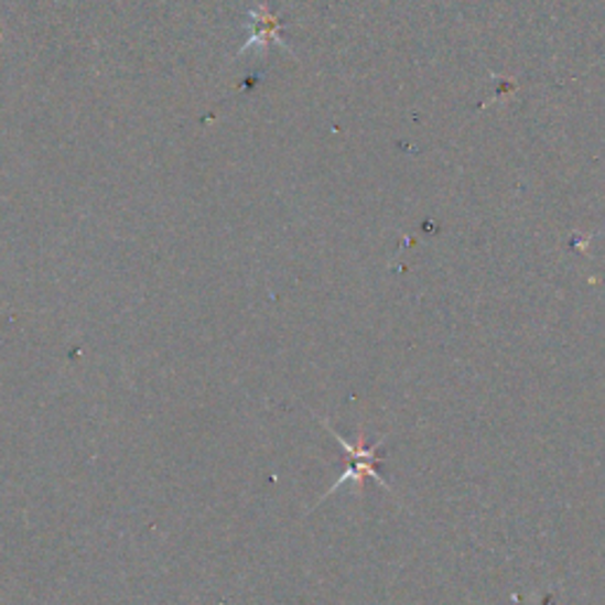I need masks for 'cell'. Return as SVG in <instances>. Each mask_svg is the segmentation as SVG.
Wrapping results in <instances>:
<instances>
[{"label":"cell","instance_id":"cell-2","mask_svg":"<svg viewBox=\"0 0 605 605\" xmlns=\"http://www.w3.org/2000/svg\"><path fill=\"white\" fill-rule=\"evenodd\" d=\"M280 26H282L280 20H277L266 6H258L256 10H251V34H249L247 45L241 47V53L249 51V47H253V45L256 47L280 45V47H284V51H291V47L280 36Z\"/></svg>","mask_w":605,"mask_h":605},{"label":"cell","instance_id":"cell-1","mask_svg":"<svg viewBox=\"0 0 605 605\" xmlns=\"http://www.w3.org/2000/svg\"><path fill=\"white\" fill-rule=\"evenodd\" d=\"M320 421H322L324 431H329V433L338 440L341 447L346 450V456H348L346 473H343V476H341V478H338V480L329 487V493H326V495L320 499V504H322L326 497H329L332 493H336V489H341L343 485H348V483H353V485H355V489L359 493V489H363V485H365V480H367V478H371L376 485H381L383 489H388V493H392V487H390V485H388V483L379 476V471H376V466L381 464L379 447H381V443L386 440V435H381V437H379V443L369 445L367 440H365V429H359L357 443H348L346 437L338 435V433L329 426V421H324V419H320Z\"/></svg>","mask_w":605,"mask_h":605}]
</instances>
